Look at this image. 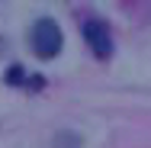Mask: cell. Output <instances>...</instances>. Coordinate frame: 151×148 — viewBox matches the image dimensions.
I'll use <instances>...</instances> for the list:
<instances>
[{"label": "cell", "mask_w": 151, "mask_h": 148, "mask_svg": "<svg viewBox=\"0 0 151 148\" xmlns=\"http://www.w3.org/2000/svg\"><path fill=\"white\" fill-rule=\"evenodd\" d=\"M61 42H64V35H61L58 23L55 19H48V16H42V19H35L29 29V45L32 52L39 55V58H55L61 52Z\"/></svg>", "instance_id": "cell-1"}, {"label": "cell", "mask_w": 151, "mask_h": 148, "mask_svg": "<svg viewBox=\"0 0 151 148\" xmlns=\"http://www.w3.org/2000/svg\"><path fill=\"white\" fill-rule=\"evenodd\" d=\"M55 148H81V135L77 132H58L55 135Z\"/></svg>", "instance_id": "cell-3"}, {"label": "cell", "mask_w": 151, "mask_h": 148, "mask_svg": "<svg viewBox=\"0 0 151 148\" xmlns=\"http://www.w3.org/2000/svg\"><path fill=\"white\" fill-rule=\"evenodd\" d=\"M84 39H87V45H90V52L96 58H109L113 55V35H109L103 19H87L84 23Z\"/></svg>", "instance_id": "cell-2"}, {"label": "cell", "mask_w": 151, "mask_h": 148, "mask_svg": "<svg viewBox=\"0 0 151 148\" xmlns=\"http://www.w3.org/2000/svg\"><path fill=\"white\" fill-rule=\"evenodd\" d=\"M6 84H29V81H26V71H23L19 64H13V68L6 71Z\"/></svg>", "instance_id": "cell-4"}]
</instances>
